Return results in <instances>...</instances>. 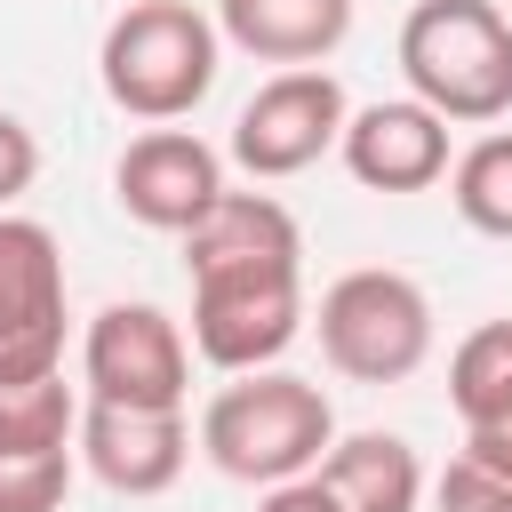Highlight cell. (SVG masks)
<instances>
[{
  "label": "cell",
  "mask_w": 512,
  "mask_h": 512,
  "mask_svg": "<svg viewBox=\"0 0 512 512\" xmlns=\"http://www.w3.org/2000/svg\"><path fill=\"white\" fill-rule=\"evenodd\" d=\"M344 120H352V104H344V80H336V72H320V64L272 72V80L240 104V120H232V160H240L256 184L304 176L320 152L344 144Z\"/></svg>",
  "instance_id": "obj_7"
},
{
  "label": "cell",
  "mask_w": 512,
  "mask_h": 512,
  "mask_svg": "<svg viewBox=\"0 0 512 512\" xmlns=\"http://www.w3.org/2000/svg\"><path fill=\"white\" fill-rule=\"evenodd\" d=\"M256 512H344V504L328 496V480H320V472H304V480L264 488V504H256Z\"/></svg>",
  "instance_id": "obj_21"
},
{
  "label": "cell",
  "mask_w": 512,
  "mask_h": 512,
  "mask_svg": "<svg viewBox=\"0 0 512 512\" xmlns=\"http://www.w3.org/2000/svg\"><path fill=\"white\" fill-rule=\"evenodd\" d=\"M464 456H480L488 472H504V480H512V416H496V424H472V432H464Z\"/></svg>",
  "instance_id": "obj_22"
},
{
  "label": "cell",
  "mask_w": 512,
  "mask_h": 512,
  "mask_svg": "<svg viewBox=\"0 0 512 512\" xmlns=\"http://www.w3.org/2000/svg\"><path fill=\"white\" fill-rule=\"evenodd\" d=\"M216 56H224V32L192 0H128L104 24L96 80H104L112 112H128L144 128H176L216 88Z\"/></svg>",
  "instance_id": "obj_2"
},
{
  "label": "cell",
  "mask_w": 512,
  "mask_h": 512,
  "mask_svg": "<svg viewBox=\"0 0 512 512\" xmlns=\"http://www.w3.org/2000/svg\"><path fill=\"white\" fill-rule=\"evenodd\" d=\"M320 480L344 512H416L424 504V456L400 432H336L320 456Z\"/></svg>",
  "instance_id": "obj_14"
},
{
  "label": "cell",
  "mask_w": 512,
  "mask_h": 512,
  "mask_svg": "<svg viewBox=\"0 0 512 512\" xmlns=\"http://www.w3.org/2000/svg\"><path fill=\"white\" fill-rule=\"evenodd\" d=\"M328 448H336V408L312 376H288V368L232 376L200 408V456L224 480H248V488L304 480V472H320Z\"/></svg>",
  "instance_id": "obj_1"
},
{
  "label": "cell",
  "mask_w": 512,
  "mask_h": 512,
  "mask_svg": "<svg viewBox=\"0 0 512 512\" xmlns=\"http://www.w3.org/2000/svg\"><path fill=\"white\" fill-rule=\"evenodd\" d=\"M32 176H40V136H32L16 112H0V208H8V200H24V192H32Z\"/></svg>",
  "instance_id": "obj_20"
},
{
  "label": "cell",
  "mask_w": 512,
  "mask_h": 512,
  "mask_svg": "<svg viewBox=\"0 0 512 512\" xmlns=\"http://www.w3.org/2000/svg\"><path fill=\"white\" fill-rule=\"evenodd\" d=\"M80 408L88 392L56 376H24V384H0V456H56V448H80Z\"/></svg>",
  "instance_id": "obj_15"
},
{
  "label": "cell",
  "mask_w": 512,
  "mask_h": 512,
  "mask_svg": "<svg viewBox=\"0 0 512 512\" xmlns=\"http://www.w3.org/2000/svg\"><path fill=\"white\" fill-rule=\"evenodd\" d=\"M112 192L144 232H192L232 184H224V152L200 144L192 128H144L128 136V152L112 160Z\"/></svg>",
  "instance_id": "obj_9"
},
{
  "label": "cell",
  "mask_w": 512,
  "mask_h": 512,
  "mask_svg": "<svg viewBox=\"0 0 512 512\" xmlns=\"http://www.w3.org/2000/svg\"><path fill=\"white\" fill-rule=\"evenodd\" d=\"M304 336V264L192 272V352L224 376L272 368Z\"/></svg>",
  "instance_id": "obj_5"
},
{
  "label": "cell",
  "mask_w": 512,
  "mask_h": 512,
  "mask_svg": "<svg viewBox=\"0 0 512 512\" xmlns=\"http://www.w3.org/2000/svg\"><path fill=\"white\" fill-rule=\"evenodd\" d=\"M192 456V424L184 408H80V464L112 488V496H160L184 480Z\"/></svg>",
  "instance_id": "obj_10"
},
{
  "label": "cell",
  "mask_w": 512,
  "mask_h": 512,
  "mask_svg": "<svg viewBox=\"0 0 512 512\" xmlns=\"http://www.w3.org/2000/svg\"><path fill=\"white\" fill-rule=\"evenodd\" d=\"M448 408L464 416V432L512 416V320H480L448 352Z\"/></svg>",
  "instance_id": "obj_16"
},
{
  "label": "cell",
  "mask_w": 512,
  "mask_h": 512,
  "mask_svg": "<svg viewBox=\"0 0 512 512\" xmlns=\"http://www.w3.org/2000/svg\"><path fill=\"white\" fill-rule=\"evenodd\" d=\"M216 32L256 64L304 72V64H328L344 48L352 0H216Z\"/></svg>",
  "instance_id": "obj_12"
},
{
  "label": "cell",
  "mask_w": 512,
  "mask_h": 512,
  "mask_svg": "<svg viewBox=\"0 0 512 512\" xmlns=\"http://www.w3.org/2000/svg\"><path fill=\"white\" fill-rule=\"evenodd\" d=\"M240 264H304V232L272 192H224L184 232V272H240Z\"/></svg>",
  "instance_id": "obj_13"
},
{
  "label": "cell",
  "mask_w": 512,
  "mask_h": 512,
  "mask_svg": "<svg viewBox=\"0 0 512 512\" xmlns=\"http://www.w3.org/2000/svg\"><path fill=\"white\" fill-rule=\"evenodd\" d=\"M64 248L40 216H0V384L64 368Z\"/></svg>",
  "instance_id": "obj_8"
},
{
  "label": "cell",
  "mask_w": 512,
  "mask_h": 512,
  "mask_svg": "<svg viewBox=\"0 0 512 512\" xmlns=\"http://www.w3.org/2000/svg\"><path fill=\"white\" fill-rule=\"evenodd\" d=\"M72 472H80V448H56V456H0V512H64Z\"/></svg>",
  "instance_id": "obj_18"
},
{
  "label": "cell",
  "mask_w": 512,
  "mask_h": 512,
  "mask_svg": "<svg viewBox=\"0 0 512 512\" xmlns=\"http://www.w3.org/2000/svg\"><path fill=\"white\" fill-rule=\"evenodd\" d=\"M80 392L104 408H184L192 344L160 304H104L80 336Z\"/></svg>",
  "instance_id": "obj_6"
},
{
  "label": "cell",
  "mask_w": 512,
  "mask_h": 512,
  "mask_svg": "<svg viewBox=\"0 0 512 512\" xmlns=\"http://www.w3.org/2000/svg\"><path fill=\"white\" fill-rule=\"evenodd\" d=\"M448 200L480 240H512V128H488L480 144L456 152L448 168Z\"/></svg>",
  "instance_id": "obj_17"
},
{
  "label": "cell",
  "mask_w": 512,
  "mask_h": 512,
  "mask_svg": "<svg viewBox=\"0 0 512 512\" xmlns=\"http://www.w3.org/2000/svg\"><path fill=\"white\" fill-rule=\"evenodd\" d=\"M432 504H440V512H512V480L456 448V456H448V472L432 480Z\"/></svg>",
  "instance_id": "obj_19"
},
{
  "label": "cell",
  "mask_w": 512,
  "mask_h": 512,
  "mask_svg": "<svg viewBox=\"0 0 512 512\" xmlns=\"http://www.w3.org/2000/svg\"><path fill=\"white\" fill-rule=\"evenodd\" d=\"M400 80L424 112L488 128L512 112V8L496 0H416L400 24Z\"/></svg>",
  "instance_id": "obj_3"
},
{
  "label": "cell",
  "mask_w": 512,
  "mask_h": 512,
  "mask_svg": "<svg viewBox=\"0 0 512 512\" xmlns=\"http://www.w3.org/2000/svg\"><path fill=\"white\" fill-rule=\"evenodd\" d=\"M312 328H320V360L344 384H400L432 360V296L392 264H360L328 280Z\"/></svg>",
  "instance_id": "obj_4"
},
{
  "label": "cell",
  "mask_w": 512,
  "mask_h": 512,
  "mask_svg": "<svg viewBox=\"0 0 512 512\" xmlns=\"http://www.w3.org/2000/svg\"><path fill=\"white\" fill-rule=\"evenodd\" d=\"M344 168H352V184H368V192H432L448 168H456V152H448V120L440 112H424L416 96H392V104H360L352 120H344Z\"/></svg>",
  "instance_id": "obj_11"
}]
</instances>
